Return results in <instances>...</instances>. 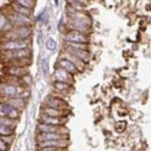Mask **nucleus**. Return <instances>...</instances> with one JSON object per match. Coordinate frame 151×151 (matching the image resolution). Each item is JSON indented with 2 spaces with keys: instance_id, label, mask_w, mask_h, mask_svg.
Returning <instances> with one entry per match:
<instances>
[{
  "instance_id": "f257e3e1",
  "label": "nucleus",
  "mask_w": 151,
  "mask_h": 151,
  "mask_svg": "<svg viewBox=\"0 0 151 151\" xmlns=\"http://www.w3.org/2000/svg\"><path fill=\"white\" fill-rule=\"evenodd\" d=\"M23 92V86L17 83L0 81V99L17 98L20 96Z\"/></svg>"
},
{
  "instance_id": "f03ea898",
  "label": "nucleus",
  "mask_w": 151,
  "mask_h": 151,
  "mask_svg": "<svg viewBox=\"0 0 151 151\" xmlns=\"http://www.w3.org/2000/svg\"><path fill=\"white\" fill-rule=\"evenodd\" d=\"M33 28L30 26L13 27L11 30L2 34V40H30Z\"/></svg>"
},
{
  "instance_id": "7ed1b4c3",
  "label": "nucleus",
  "mask_w": 151,
  "mask_h": 151,
  "mask_svg": "<svg viewBox=\"0 0 151 151\" xmlns=\"http://www.w3.org/2000/svg\"><path fill=\"white\" fill-rule=\"evenodd\" d=\"M91 26H92V20L90 17L86 18H80V19H71L68 18L66 21V27L69 29H73V30H78L85 34L91 33Z\"/></svg>"
},
{
  "instance_id": "20e7f679",
  "label": "nucleus",
  "mask_w": 151,
  "mask_h": 151,
  "mask_svg": "<svg viewBox=\"0 0 151 151\" xmlns=\"http://www.w3.org/2000/svg\"><path fill=\"white\" fill-rule=\"evenodd\" d=\"M4 13L6 14V17L8 18L9 22L12 23L13 27H22V26H30V27H32V22H33L32 18L14 12L9 6H7V7L5 8Z\"/></svg>"
},
{
  "instance_id": "39448f33",
  "label": "nucleus",
  "mask_w": 151,
  "mask_h": 151,
  "mask_svg": "<svg viewBox=\"0 0 151 151\" xmlns=\"http://www.w3.org/2000/svg\"><path fill=\"white\" fill-rule=\"evenodd\" d=\"M30 48V40H2L0 42V51L20 50Z\"/></svg>"
},
{
  "instance_id": "423d86ee",
  "label": "nucleus",
  "mask_w": 151,
  "mask_h": 151,
  "mask_svg": "<svg viewBox=\"0 0 151 151\" xmlns=\"http://www.w3.org/2000/svg\"><path fill=\"white\" fill-rule=\"evenodd\" d=\"M0 57L2 60L6 63L17 60V59H22V58H32V49H20V50H8V51H1Z\"/></svg>"
},
{
  "instance_id": "0eeeda50",
  "label": "nucleus",
  "mask_w": 151,
  "mask_h": 151,
  "mask_svg": "<svg viewBox=\"0 0 151 151\" xmlns=\"http://www.w3.org/2000/svg\"><path fill=\"white\" fill-rule=\"evenodd\" d=\"M69 147V138L66 139H55V141H43L37 142L38 151H51L66 149Z\"/></svg>"
},
{
  "instance_id": "6e6552de",
  "label": "nucleus",
  "mask_w": 151,
  "mask_h": 151,
  "mask_svg": "<svg viewBox=\"0 0 151 151\" xmlns=\"http://www.w3.org/2000/svg\"><path fill=\"white\" fill-rule=\"evenodd\" d=\"M64 41L73 43H90V35L78 30L69 29L64 35Z\"/></svg>"
},
{
  "instance_id": "1a4fd4ad",
  "label": "nucleus",
  "mask_w": 151,
  "mask_h": 151,
  "mask_svg": "<svg viewBox=\"0 0 151 151\" xmlns=\"http://www.w3.org/2000/svg\"><path fill=\"white\" fill-rule=\"evenodd\" d=\"M0 115L1 116H7L14 120H19L21 112L19 109H17L15 107H13L12 105L7 104L6 101L0 99Z\"/></svg>"
},
{
  "instance_id": "9d476101",
  "label": "nucleus",
  "mask_w": 151,
  "mask_h": 151,
  "mask_svg": "<svg viewBox=\"0 0 151 151\" xmlns=\"http://www.w3.org/2000/svg\"><path fill=\"white\" fill-rule=\"evenodd\" d=\"M44 106L57 108V109H64V111L69 109L68 102L65 100H63L62 98L57 96V95H49V96H47L45 100H44Z\"/></svg>"
},
{
  "instance_id": "9b49d317",
  "label": "nucleus",
  "mask_w": 151,
  "mask_h": 151,
  "mask_svg": "<svg viewBox=\"0 0 151 151\" xmlns=\"http://www.w3.org/2000/svg\"><path fill=\"white\" fill-rule=\"evenodd\" d=\"M66 138H69V134H59V132H37V135H36L37 142L55 141V139H66Z\"/></svg>"
},
{
  "instance_id": "f8f14e48",
  "label": "nucleus",
  "mask_w": 151,
  "mask_h": 151,
  "mask_svg": "<svg viewBox=\"0 0 151 151\" xmlns=\"http://www.w3.org/2000/svg\"><path fill=\"white\" fill-rule=\"evenodd\" d=\"M27 73H28V68H26V66H18V65L7 64L5 68V75L12 76V77L21 78Z\"/></svg>"
},
{
  "instance_id": "ddd939ff",
  "label": "nucleus",
  "mask_w": 151,
  "mask_h": 151,
  "mask_svg": "<svg viewBox=\"0 0 151 151\" xmlns=\"http://www.w3.org/2000/svg\"><path fill=\"white\" fill-rule=\"evenodd\" d=\"M38 132H59V134H69L68 129L64 126H51V124H45L42 122H38L37 124Z\"/></svg>"
},
{
  "instance_id": "4468645a",
  "label": "nucleus",
  "mask_w": 151,
  "mask_h": 151,
  "mask_svg": "<svg viewBox=\"0 0 151 151\" xmlns=\"http://www.w3.org/2000/svg\"><path fill=\"white\" fill-rule=\"evenodd\" d=\"M54 78L56 81H64V83L73 84V75L69 73L68 71H65L64 69L59 66H57L56 70L54 71Z\"/></svg>"
},
{
  "instance_id": "2eb2a0df",
  "label": "nucleus",
  "mask_w": 151,
  "mask_h": 151,
  "mask_svg": "<svg viewBox=\"0 0 151 151\" xmlns=\"http://www.w3.org/2000/svg\"><path fill=\"white\" fill-rule=\"evenodd\" d=\"M66 121H68V117H54V116H48L45 114H41L40 116V122L45 124H51V126H64Z\"/></svg>"
},
{
  "instance_id": "dca6fc26",
  "label": "nucleus",
  "mask_w": 151,
  "mask_h": 151,
  "mask_svg": "<svg viewBox=\"0 0 151 151\" xmlns=\"http://www.w3.org/2000/svg\"><path fill=\"white\" fill-rule=\"evenodd\" d=\"M65 51H68V52H70V54H72V55H75L76 57H78V58H80L81 60H84L86 64L91 60V52L88 51V50H84V49H75V48H69V47H65V49H64Z\"/></svg>"
},
{
  "instance_id": "f3484780",
  "label": "nucleus",
  "mask_w": 151,
  "mask_h": 151,
  "mask_svg": "<svg viewBox=\"0 0 151 151\" xmlns=\"http://www.w3.org/2000/svg\"><path fill=\"white\" fill-rule=\"evenodd\" d=\"M62 57H64V58L69 59L70 62H72V63H73V65L78 69V71H79V72L84 71V70H85V68H86V63H85L84 60H81L80 58L76 57L75 55H72V54H70V52H68V51H65V50L63 51Z\"/></svg>"
},
{
  "instance_id": "a211bd4d",
  "label": "nucleus",
  "mask_w": 151,
  "mask_h": 151,
  "mask_svg": "<svg viewBox=\"0 0 151 151\" xmlns=\"http://www.w3.org/2000/svg\"><path fill=\"white\" fill-rule=\"evenodd\" d=\"M57 64H58V66H59V68L64 69L65 71H68L69 73H71V75H73V76L77 75V73L79 72V71H78V69L73 65V63H72V62H70L69 59L64 58V57H60V58L58 59Z\"/></svg>"
},
{
  "instance_id": "6ab92c4d",
  "label": "nucleus",
  "mask_w": 151,
  "mask_h": 151,
  "mask_svg": "<svg viewBox=\"0 0 151 151\" xmlns=\"http://www.w3.org/2000/svg\"><path fill=\"white\" fill-rule=\"evenodd\" d=\"M42 114H45L48 116H54V117H66L69 111H64V109H57V108H52V107H47L43 106L42 108Z\"/></svg>"
},
{
  "instance_id": "aec40b11",
  "label": "nucleus",
  "mask_w": 151,
  "mask_h": 151,
  "mask_svg": "<svg viewBox=\"0 0 151 151\" xmlns=\"http://www.w3.org/2000/svg\"><path fill=\"white\" fill-rule=\"evenodd\" d=\"M52 87L54 90L60 93V94H68L70 93V91H72V84H69V83H64V81H54L52 84Z\"/></svg>"
},
{
  "instance_id": "412c9836",
  "label": "nucleus",
  "mask_w": 151,
  "mask_h": 151,
  "mask_svg": "<svg viewBox=\"0 0 151 151\" xmlns=\"http://www.w3.org/2000/svg\"><path fill=\"white\" fill-rule=\"evenodd\" d=\"M8 6H9L14 12H17V13H19V14L26 15V17H29V18H32V15H33V9H30V8H27V7L20 6V5L14 4V2H9V5H8Z\"/></svg>"
},
{
  "instance_id": "4be33fe9",
  "label": "nucleus",
  "mask_w": 151,
  "mask_h": 151,
  "mask_svg": "<svg viewBox=\"0 0 151 151\" xmlns=\"http://www.w3.org/2000/svg\"><path fill=\"white\" fill-rule=\"evenodd\" d=\"M4 101H6L7 104L12 105L13 107H15L17 109H19L20 112L24 108V99L21 96H17V98H8V99H1Z\"/></svg>"
},
{
  "instance_id": "5701e85b",
  "label": "nucleus",
  "mask_w": 151,
  "mask_h": 151,
  "mask_svg": "<svg viewBox=\"0 0 151 151\" xmlns=\"http://www.w3.org/2000/svg\"><path fill=\"white\" fill-rule=\"evenodd\" d=\"M13 28V26H12V23L9 22V20L8 18L6 17V14L4 13V12H1L0 13V33H6V32H8V30H11Z\"/></svg>"
},
{
  "instance_id": "b1692460",
  "label": "nucleus",
  "mask_w": 151,
  "mask_h": 151,
  "mask_svg": "<svg viewBox=\"0 0 151 151\" xmlns=\"http://www.w3.org/2000/svg\"><path fill=\"white\" fill-rule=\"evenodd\" d=\"M68 5L72 6L76 9H79V11H84L85 7L88 5L90 0H66Z\"/></svg>"
},
{
  "instance_id": "393cba45",
  "label": "nucleus",
  "mask_w": 151,
  "mask_h": 151,
  "mask_svg": "<svg viewBox=\"0 0 151 151\" xmlns=\"http://www.w3.org/2000/svg\"><path fill=\"white\" fill-rule=\"evenodd\" d=\"M9 1L11 2H14L17 5H20V6L30 8V9H34V7L36 5V0H9Z\"/></svg>"
},
{
  "instance_id": "a878e982",
  "label": "nucleus",
  "mask_w": 151,
  "mask_h": 151,
  "mask_svg": "<svg viewBox=\"0 0 151 151\" xmlns=\"http://www.w3.org/2000/svg\"><path fill=\"white\" fill-rule=\"evenodd\" d=\"M0 124H5V126H8V127L15 129V127L18 124V120H14V119H11V117L1 116L0 115Z\"/></svg>"
},
{
  "instance_id": "bb28decb",
  "label": "nucleus",
  "mask_w": 151,
  "mask_h": 151,
  "mask_svg": "<svg viewBox=\"0 0 151 151\" xmlns=\"http://www.w3.org/2000/svg\"><path fill=\"white\" fill-rule=\"evenodd\" d=\"M65 47L75 48V49H84V50H88V43H73V42H65Z\"/></svg>"
},
{
  "instance_id": "cd10ccee",
  "label": "nucleus",
  "mask_w": 151,
  "mask_h": 151,
  "mask_svg": "<svg viewBox=\"0 0 151 151\" xmlns=\"http://www.w3.org/2000/svg\"><path fill=\"white\" fill-rule=\"evenodd\" d=\"M14 134V129L5 126V124H0V136H8V135H13Z\"/></svg>"
},
{
  "instance_id": "c85d7f7f",
  "label": "nucleus",
  "mask_w": 151,
  "mask_h": 151,
  "mask_svg": "<svg viewBox=\"0 0 151 151\" xmlns=\"http://www.w3.org/2000/svg\"><path fill=\"white\" fill-rule=\"evenodd\" d=\"M45 47H47V49L48 50H50V51H54L55 49L57 48V43L56 41L54 40V38H48L47 40V42H45Z\"/></svg>"
},
{
  "instance_id": "c756f323",
  "label": "nucleus",
  "mask_w": 151,
  "mask_h": 151,
  "mask_svg": "<svg viewBox=\"0 0 151 151\" xmlns=\"http://www.w3.org/2000/svg\"><path fill=\"white\" fill-rule=\"evenodd\" d=\"M126 127H127V123H126V122H119V123H116V126H115L116 132H123V130L126 129Z\"/></svg>"
},
{
  "instance_id": "7c9ffc66",
  "label": "nucleus",
  "mask_w": 151,
  "mask_h": 151,
  "mask_svg": "<svg viewBox=\"0 0 151 151\" xmlns=\"http://www.w3.org/2000/svg\"><path fill=\"white\" fill-rule=\"evenodd\" d=\"M1 138H2V141L7 144V145H11L12 144V142H13V135H8V136H0Z\"/></svg>"
},
{
  "instance_id": "2f4dec72",
  "label": "nucleus",
  "mask_w": 151,
  "mask_h": 151,
  "mask_svg": "<svg viewBox=\"0 0 151 151\" xmlns=\"http://www.w3.org/2000/svg\"><path fill=\"white\" fill-rule=\"evenodd\" d=\"M8 148H9V145H7V144L2 141V138L0 137V151H7Z\"/></svg>"
},
{
  "instance_id": "473e14b6",
  "label": "nucleus",
  "mask_w": 151,
  "mask_h": 151,
  "mask_svg": "<svg viewBox=\"0 0 151 151\" xmlns=\"http://www.w3.org/2000/svg\"><path fill=\"white\" fill-rule=\"evenodd\" d=\"M42 66H43V72H44V75H47V73H48V60H47V59H43Z\"/></svg>"
},
{
  "instance_id": "72a5a7b5",
  "label": "nucleus",
  "mask_w": 151,
  "mask_h": 151,
  "mask_svg": "<svg viewBox=\"0 0 151 151\" xmlns=\"http://www.w3.org/2000/svg\"><path fill=\"white\" fill-rule=\"evenodd\" d=\"M66 149H60V150H51V151H65Z\"/></svg>"
}]
</instances>
